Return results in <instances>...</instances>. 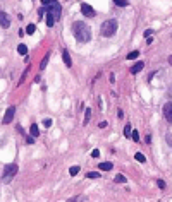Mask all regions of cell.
I'll use <instances>...</instances> for the list:
<instances>
[{"instance_id":"1","label":"cell","mask_w":172,"mask_h":202,"mask_svg":"<svg viewBox=\"0 0 172 202\" xmlns=\"http://www.w3.org/2000/svg\"><path fill=\"white\" fill-rule=\"evenodd\" d=\"M72 33H74L76 39L79 43H88L91 39V29L86 22H81V21H76L72 24Z\"/></svg>"},{"instance_id":"2","label":"cell","mask_w":172,"mask_h":202,"mask_svg":"<svg viewBox=\"0 0 172 202\" xmlns=\"http://www.w3.org/2000/svg\"><path fill=\"white\" fill-rule=\"evenodd\" d=\"M117 27H119V24L115 19H108V21H105L102 24V34L105 38H110V36H114V33L117 31Z\"/></svg>"},{"instance_id":"3","label":"cell","mask_w":172,"mask_h":202,"mask_svg":"<svg viewBox=\"0 0 172 202\" xmlns=\"http://www.w3.org/2000/svg\"><path fill=\"white\" fill-rule=\"evenodd\" d=\"M16 173H17V165L16 163H11V165L4 166V173H2V180H4V183H9V181L16 176Z\"/></svg>"},{"instance_id":"4","label":"cell","mask_w":172,"mask_h":202,"mask_svg":"<svg viewBox=\"0 0 172 202\" xmlns=\"http://www.w3.org/2000/svg\"><path fill=\"white\" fill-rule=\"evenodd\" d=\"M43 11H45V12H52L55 19H59L60 12H62V11H60V5L57 4V2H52V4H48V5H43Z\"/></svg>"},{"instance_id":"5","label":"cell","mask_w":172,"mask_h":202,"mask_svg":"<svg viewBox=\"0 0 172 202\" xmlns=\"http://www.w3.org/2000/svg\"><path fill=\"white\" fill-rule=\"evenodd\" d=\"M81 12H83L86 17H95L97 16V12L93 11V7L88 5V4H81Z\"/></svg>"},{"instance_id":"6","label":"cell","mask_w":172,"mask_h":202,"mask_svg":"<svg viewBox=\"0 0 172 202\" xmlns=\"http://www.w3.org/2000/svg\"><path fill=\"white\" fill-rule=\"evenodd\" d=\"M14 113H16V106H9V108H7L5 115H4V123H5V125L12 122V118H14Z\"/></svg>"},{"instance_id":"7","label":"cell","mask_w":172,"mask_h":202,"mask_svg":"<svg viewBox=\"0 0 172 202\" xmlns=\"http://www.w3.org/2000/svg\"><path fill=\"white\" fill-rule=\"evenodd\" d=\"M164 117H165L167 122L172 123V103H165L164 105Z\"/></svg>"},{"instance_id":"8","label":"cell","mask_w":172,"mask_h":202,"mask_svg":"<svg viewBox=\"0 0 172 202\" xmlns=\"http://www.w3.org/2000/svg\"><path fill=\"white\" fill-rule=\"evenodd\" d=\"M0 26L4 27V29H7V27L11 26V19H9V16H7L5 12L0 11Z\"/></svg>"},{"instance_id":"9","label":"cell","mask_w":172,"mask_h":202,"mask_svg":"<svg viewBox=\"0 0 172 202\" xmlns=\"http://www.w3.org/2000/svg\"><path fill=\"white\" fill-rule=\"evenodd\" d=\"M62 58H64L65 67H72V60H71V55H69V52H67V50H64V52H62Z\"/></svg>"},{"instance_id":"10","label":"cell","mask_w":172,"mask_h":202,"mask_svg":"<svg viewBox=\"0 0 172 202\" xmlns=\"http://www.w3.org/2000/svg\"><path fill=\"white\" fill-rule=\"evenodd\" d=\"M143 67H145V64H143V62H138V64H134L133 67H131V70H129V72H131V74H138V72H141V70H143Z\"/></svg>"},{"instance_id":"11","label":"cell","mask_w":172,"mask_h":202,"mask_svg":"<svg viewBox=\"0 0 172 202\" xmlns=\"http://www.w3.org/2000/svg\"><path fill=\"white\" fill-rule=\"evenodd\" d=\"M54 24H55V17H54V14H52V12H47V26L52 27Z\"/></svg>"},{"instance_id":"12","label":"cell","mask_w":172,"mask_h":202,"mask_svg":"<svg viewBox=\"0 0 172 202\" xmlns=\"http://www.w3.org/2000/svg\"><path fill=\"white\" fill-rule=\"evenodd\" d=\"M100 170H102V171H110V170H112V163H108V161L100 163Z\"/></svg>"},{"instance_id":"13","label":"cell","mask_w":172,"mask_h":202,"mask_svg":"<svg viewBox=\"0 0 172 202\" xmlns=\"http://www.w3.org/2000/svg\"><path fill=\"white\" fill-rule=\"evenodd\" d=\"M90 118H91V110L86 108V112H84V125L86 123H90Z\"/></svg>"},{"instance_id":"14","label":"cell","mask_w":172,"mask_h":202,"mask_svg":"<svg viewBox=\"0 0 172 202\" xmlns=\"http://www.w3.org/2000/svg\"><path fill=\"white\" fill-rule=\"evenodd\" d=\"M29 132H31V135H33V137H36L38 134H40V132H38V125H36V123H33V125H31V128H29Z\"/></svg>"},{"instance_id":"15","label":"cell","mask_w":172,"mask_h":202,"mask_svg":"<svg viewBox=\"0 0 172 202\" xmlns=\"http://www.w3.org/2000/svg\"><path fill=\"white\" fill-rule=\"evenodd\" d=\"M138 55H140V52H138V50H134V52L127 53V60H134V58H138Z\"/></svg>"},{"instance_id":"16","label":"cell","mask_w":172,"mask_h":202,"mask_svg":"<svg viewBox=\"0 0 172 202\" xmlns=\"http://www.w3.org/2000/svg\"><path fill=\"white\" fill-rule=\"evenodd\" d=\"M17 52H19L21 55H26V53H28V48H26V45H19V46H17Z\"/></svg>"},{"instance_id":"17","label":"cell","mask_w":172,"mask_h":202,"mask_svg":"<svg viewBox=\"0 0 172 202\" xmlns=\"http://www.w3.org/2000/svg\"><path fill=\"white\" fill-rule=\"evenodd\" d=\"M131 134H133V130H131V125H126V127H124V135H126V137H131Z\"/></svg>"},{"instance_id":"18","label":"cell","mask_w":172,"mask_h":202,"mask_svg":"<svg viewBox=\"0 0 172 202\" xmlns=\"http://www.w3.org/2000/svg\"><path fill=\"white\" fill-rule=\"evenodd\" d=\"M78 171H79V166H71V168H69V175L74 176V175H78Z\"/></svg>"},{"instance_id":"19","label":"cell","mask_w":172,"mask_h":202,"mask_svg":"<svg viewBox=\"0 0 172 202\" xmlns=\"http://www.w3.org/2000/svg\"><path fill=\"white\" fill-rule=\"evenodd\" d=\"M115 183H126V176L124 175H115Z\"/></svg>"},{"instance_id":"20","label":"cell","mask_w":172,"mask_h":202,"mask_svg":"<svg viewBox=\"0 0 172 202\" xmlns=\"http://www.w3.org/2000/svg\"><path fill=\"white\" fill-rule=\"evenodd\" d=\"M114 4L119 5V7H126L127 5V0H114Z\"/></svg>"},{"instance_id":"21","label":"cell","mask_w":172,"mask_h":202,"mask_svg":"<svg viewBox=\"0 0 172 202\" xmlns=\"http://www.w3.org/2000/svg\"><path fill=\"white\" fill-rule=\"evenodd\" d=\"M35 31H36V26H35V24H29V26L26 27V33H28V34H33Z\"/></svg>"},{"instance_id":"22","label":"cell","mask_w":172,"mask_h":202,"mask_svg":"<svg viewBox=\"0 0 172 202\" xmlns=\"http://www.w3.org/2000/svg\"><path fill=\"white\" fill-rule=\"evenodd\" d=\"M48 57H50V55H47V57H45V58H43L41 60V64H40V69H45V67H47V64H48Z\"/></svg>"},{"instance_id":"23","label":"cell","mask_w":172,"mask_h":202,"mask_svg":"<svg viewBox=\"0 0 172 202\" xmlns=\"http://www.w3.org/2000/svg\"><path fill=\"white\" fill-rule=\"evenodd\" d=\"M86 176H88V178H100V173H97V171H90V173H86Z\"/></svg>"},{"instance_id":"24","label":"cell","mask_w":172,"mask_h":202,"mask_svg":"<svg viewBox=\"0 0 172 202\" xmlns=\"http://www.w3.org/2000/svg\"><path fill=\"white\" fill-rule=\"evenodd\" d=\"M134 158H136L138 161H140V163H145V161H146V158H145L143 154H141V153H136V156H134Z\"/></svg>"},{"instance_id":"25","label":"cell","mask_w":172,"mask_h":202,"mask_svg":"<svg viewBox=\"0 0 172 202\" xmlns=\"http://www.w3.org/2000/svg\"><path fill=\"white\" fill-rule=\"evenodd\" d=\"M131 137H133V140H134V142H138V140H140V134H138V130H133Z\"/></svg>"},{"instance_id":"26","label":"cell","mask_w":172,"mask_h":202,"mask_svg":"<svg viewBox=\"0 0 172 202\" xmlns=\"http://www.w3.org/2000/svg\"><path fill=\"white\" fill-rule=\"evenodd\" d=\"M165 139H167V142H169V146L172 147V132H169V134H167V135H165Z\"/></svg>"},{"instance_id":"27","label":"cell","mask_w":172,"mask_h":202,"mask_svg":"<svg viewBox=\"0 0 172 202\" xmlns=\"http://www.w3.org/2000/svg\"><path fill=\"white\" fill-rule=\"evenodd\" d=\"M43 125H45V127H50V125H52V120H50V118H45V120H43Z\"/></svg>"},{"instance_id":"28","label":"cell","mask_w":172,"mask_h":202,"mask_svg":"<svg viewBox=\"0 0 172 202\" xmlns=\"http://www.w3.org/2000/svg\"><path fill=\"white\" fill-rule=\"evenodd\" d=\"M157 185H158L162 190H164V188H165V181H164V180H158V181H157Z\"/></svg>"},{"instance_id":"29","label":"cell","mask_w":172,"mask_h":202,"mask_svg":"<svg viewBox=\"0 0 172 202\" xmlns=\"http://www.w3.org/2000/svg\"><path fill=\"white\" fill-rule=\"evenodd\" d=\"M91 156H93V158H98V156H100V151H98V149H93V151H91Z\"/></svg>"},{"instance_id":"30","label":"cell","mask_w":172,"mask_h":202,"mask_svg":"<svg viewBox=\"0 0 172 202\" xmlns=\"http://www.w3.org/2000/svg\"><path fill=\"white\" fill-rule=\"evenodd\" d=\"M98 127H100V128H105V127H107V122H100V125H98Z\"/></svg>"},{"instance_id":"31","label":"cell","mask_w":172,"mask_h":202,"mask_svg":"<svg viewBox=\"0 0 172 202\" xmlns=\"http://www.w3.org/2000/svg\"><path fill=\"white\" fill-rule=\"evenodd\" d=\"M151 33H153V31H151V29H146V31H145V36H150Z\"/></svg>"},{"instance_id":"32","label":"cell","mask_w":172,"mask_h":202,"mask_svg":"<svg viewBox=\"0 0 172 202\" xmlns=\"http://www.w3.org/2000/svg\"><path fill=\"white\" fill-rule=\"evenodd\" d=\"M28 142L33 144V142H35V137H33V135H31V137H28Z\"/></svg>"},{"instance_id":"33","label":"cell","mask_w":172,"mask_h":202,"mask_svg":"<svg viewBox=\"0 0 172 202\" xmlns=\"http://www.w3.org/2000/svg\"><path fill=\"white\" fill-rule=\"evenodd\" d=\"M169 64L172 65V55H170V57H169Z\"/></svg>"}]
</instances>
